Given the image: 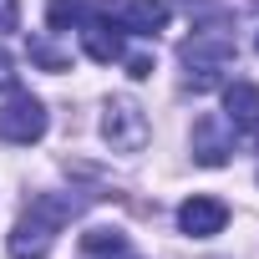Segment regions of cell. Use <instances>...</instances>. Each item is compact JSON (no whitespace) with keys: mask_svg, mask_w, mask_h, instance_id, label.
<instances>
[{"mask_svg":"<svg viewBox=\"0 0 259 259\" xmlns=\"http://www.w3.org/2000/svg\"><path fill=\"white\" fill-rule=\"evenodd\" d=\"M234 36H224L219 26H203V31H193L188 41H183V51H178V61H183V81L193 87V92H213L224 76H229V66H234Z\"/></svg>","mask_w":259,"mask_h":259,"instance_id":"6da1fadb","label":"cell"},{"mask_svg":"<svg viewBox=\"0 0 259 259\" xmlns=\"http://www.w3.org/2000/svg\"><path fill=\"white\" fill-rule=\"evenodd\" d=\"M71 198H36L21 219H16V229H11V259H46L51 254V244H56V234H61V224L71 219Z\"/></svg>","mask_w":259,"mask_h":259,"instance_id":"7a4b0ae2","label":"cell"},{"mask_svg":"<svg viewBox=\"0 0 259 259\" xmlns=\"http://www.w3.org/2000/svg\"><path fill=\"white\" fill-rule=\"evenodd\" d=\"M102 138L112 143V153H143L153 138V122L133 97H107L102 107Z\"/></svg>","mask_w":259,"mask_h":259,"instance_id":"3957f363","label":"cell"},{"mask_svg":"<svg viewBox=\"0 0 259 259\" xmlns=\"http://www.w3.org/2000/svg\"><path fill=\"white\" fill-rule=\"evenodd\" d=\"M46 127H51L46 102H41V97H31V92H16L6 107H0V143L31 148V143H41V138H46Z\"/></svg>","mask_w":259,"mask_h":259,"instance_id":"277c9868","label":"cell"},{"mask_svg":"<svg viewBox=\"0 0 259 259\" xmlns=\"http://www.w3.org/2000/svg\"><path fill=\"white\" fill-rule=\"evenodd\" d=\"M81 31V51L92 56V61H102V66H112V61H122L127 56V31L117 26V16H112V6L107 11H87V21L76 26Z\"/></svg>","mask_w":259,"mask_h":259,"instance_id":"5b68a950","label":"cell"},{"mask_svg":"<svg viewBox=\"0 0 259 259\" xmlns=\"http://www.w3.org/2000/svg\"><path fill=\"white\" fill-rule=\"evenodd\" d=\"M224 122L234 138L259 143V87L254 81H229L224 87Z\"/></svg>","mask_w":259,"mask_h":259,"instance_id":"8992f818","label":"cell"},{"mask_svg":"<svg viewBox=\"0 0 259 259\" xmlns=\"http://www.w3.org/2000/svg\"><path fill=\"white\" fill-rule=\"evenodd\" d=\"M224 224H229V208L208 193H193L178 203V229L188 239H213V234H224Z\"/></svg>","mask_w":259,"mask_h":259,"instance_id":"52a82bcc","label":"cell"},{"mask_svg":"<svg viewBox=\"0 0 259 259\" xmlns=\"http://www.w3.org/2000/svg\"><path fill=\"white\" fill-rule=\"evenodd\" d=\"M117 26L127 36H158L168 26V0H122L117 6Z\"/></svg>","mask_w":259,"mask_h":259,"instance_id":"ba28073f","label":"cell"},{"mask_svg":"<svg viewBox=\"0 0 259 259\" xmlns=\"http://www.w3.org/2000/svg\"><path fill=\"white\" fill-rule=\"evenodd\" d=\"M229 153H234V143L219 133V122H208V117H203V122L193 127V158H198L203 168H224V163H229Z\"/></svg>","mask_w":259,"mask_h":259,"instance_id":"9c48e42d","label":"cell"},{"mask_svg":"<svg viewBox=\"0 0 259 259\" xmlns=\"http://www.w3.org/2000/svg\"><path fill=\"white\" fill-rule=\"evenodd\" d=\"M81 254L87 259H122L127 254V234H117V229H87L81 234Z\"/></svg>","mask_w":259,"mask_h":259,"instance_id":"30bf717a","label":"cell"},{"mask_svg":"<svg viewBox=\"0 0 259 259\" xmlns=\"http://www.w3.org/2000/svg\"><path fill=\"white\" fill-rule=\"evenodd\" d=\"M87 21V0H46V26L51 31H76Z\"/></svg>","mask_w":259,"mask_h":259,"instance_id":"8fae6325","label":"cell"},{"mask_svg":"<svg viewBox=\"0 0 259 259\" xmlns=\"http://www.w3.org/2000/svg\"><path fill=\"white\" fill-rule=\"evenodd\" d=\"M26 51H31V61H36L41 71H66V66H71V56H66L61 46H51L46 36H31V41H26Z\"/></svg>","mask_w":259,"mask_h":259,"instance_id":"7c38bea8","label":"cell"},{"mask_svg":"<svg viewBox=\"0 0 259 259\" xmlns=\"http://www.w3.org/2000/svg\"><path fill=\"white\" fill-rule=\"evenodd\" d=\"M127 61V76H133V81H148L153 76V56H122Z\"/></svg>","mask_w":259,"mask_h":259,"instance_id":"4fadbf2b","label":"cell"},{"mask_svg":"<svg viewBox=\"0 0 259 259\" xmlns=\"http://www.w3.org/2000/svg\"><path fill=\"white\" fill-rule=\"evenodd\" d=\"M0 92H16V66H11L6 51H0Z\"/></svg>","mask_w":259,"mask_h":259,"instance_id":"5bb4252c","label":"cell"},{"mask_svg":"<svg viewBox=\"0 0 259 259\" xmlns=\"http://www.w3.org/2000/svg\"><path fill=\"white\" fill-rule=\"evenodd\" d=\"M16 26V0H0V31Z\"/></svg>","mask_w":259,"mask_h":259,"instance_id":"9a60e30c","label":"cell"}]
</instances>
